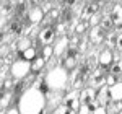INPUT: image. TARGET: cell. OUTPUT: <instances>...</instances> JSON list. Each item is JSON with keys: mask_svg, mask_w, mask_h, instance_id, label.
<instances>
[{"mask_svg": "<svg viewBox=\"0 0 122 114\" xmlns=\"http://www.w3.org/2000/svg\"><path fill=\"white\" fill-rule=\"evenodd\" d=\"M88 21H90V25H91V26H99V21H101V18H99V16H98V15H94V16H91V18L88 20Z\"/></svg>", "mask_w": 122, "mask_h": 114, "instance_id": "29", "label": "cell"}, {"mask_svg": "<svg viewBox=\"0 0 122 114\" xmlns=\"http://www.w3.org/2000/svg\"><path fill=\"white\" fill-rule=\"evenodd\" d=\"M68 108L67 106H64V104H59V106H56L54 108V111H52V114H68Z\"/></svg>", "mask_w": 122, "mask_h": 114, "instance_id": "26", "label": "cell"}, {"mask_svg": "<svg viewBox=\"0 0 122 114\" xmlns=\"http://www.w3.org/2000/svg\"><path fill=\"white\" fill-rule=\"evenodd\" d=\"M85 49H86V39H80V42H78V51H80V52H85Z\"/></svg>", "mask_w": 122, "mask_h": 114, "instance_id": "33", "label": "cell"}, {"mask_svg": "<svg viewBox=\"0 0 122 114\" xmlns=\"http://www.w3.org/2000/svg\"><path fill=\"white\" fill-rule=\"evenodd\" d=\"M54 56V47H51V46H44V47L41 49V57L44 59V60H49L51 57Z\"/></svg>", "mask_w": 122, "mask_h": 114, "instance_id": "24", "label": "cell"}, {"mask_svg": "<svg viewBox=\"0 0 122 114\" xmlns=\"http://www.w3.org/2000/svg\"><path fill=\"white\" fill-rule=\"evenodd\" d=\"M47 99L38 88L31 86L28 88L18 99L20 114H41L46 109Z\"/></svg>", "mask_w": 122, "mask_h": 114, "instance_id": "1", "label": "cell"}, {"mask_svg": "<svg viewBox=\"0 0 122 114\" xmlns=\"http://www.w3.org/2000/svg\"><path fill=\"white\" fill-rule=\"evenodd\" d=\"M109 18H111L114 26H119V29L122 28V3H116L114 5V8L109 13Z\"/></svg>", "mask_w": 122, "mask_h": 114, "instance_id": "12", "label": "cell"}, {"mask_svg": "<svg viewBox=\"0 0 122 114\" xmlns=\"http://www.w3.org/2000/svg\"><path fill=\"white\" fill-rule=\"evenodd\" d=\"M96 103H98V106H104V108H107V106L111 104V96H109V86L107 85L101 86L98 90V93H96Z\"/></svg>", "mask_w": 122, "mask_h": 114, "instance_id": "10", "label": "cell"}, {"mask_svg": "<svg viewBox=\"0 0 122 114\" xmlns=\"http://www.w3.org/2000/svg\"><path fill=\"white\" fill-rule=\"evenodd\" d=\"M106 31H104L101 26H94V28H91V31H90V41L93 42V44H101L104 39H106Z\"/></svg>", "mask_w": 122, "mask_h": 114, "instance_id": "13", "label": "cell"}, {"mask_svg": "<svg viewBox=\"0 0 122 114\" xmlns=\"http://www.w3.org/2000/svg\"><path fill=\"white\" fill-rule=\"evenodd\" d=\"M106 78H107L106 68L98 67V68H94L93 72H91V77H90V86L94 88V90H99L101 86L106 85Z\"/></svg>", "mask_w": 122, "mask_h": 114, "instance_id": "5", "label": "cell"}, {"mask_svg": "<svg viewBox=\"0 0 122 114\" xmlns=\"http://www.w3.org/2000/svg\"><path fill=\"white\" fill-rule=\"evenodd\" d=\"M21 31H23V21L20 18L13 20V21L10 23V33H11V34H21Z\"/></svg>", "mask_w": 122, "mask_h": 114, "instance_id": "22", "label": "cell"}, {"mask_svg": "<svg viewBox=\"0 0 122 114\" xmlns=\"http://www.w3.org/2000/svg\"><path fill=\"white\" fill-rule=\"evenodd\" d=\"M56 36H57L56 28L54 26H46V28H42L39 31L38 41H39V44H42V46H51L56 41Z\"/></svg>", "mask_w": 122, "mask_h": 114, "instance_id": "6", "label": "cell"}, {"mask_svg": "<svg viewBox=\"0 0 122 114\" xmlns=\"http://www.w3.org/2000/svg\"><path fill=\"white\" fill-rule=\"evenodd\" d=\"M20 59H23V60H26V62H33L36 57H38V49L34 47V46H31L29 49H26L25 52H21V54H18Z\"/></svg>", "mask_w": 122, "mask_h": 114, "instance_id": "16", "label": "cell"}, {"mask_svg": "<svg viewBox=\"0 0 122 114\" xmlns=\"http://www.w3.org/2000/svg\"><path fill=\"white\" fill-rule=\"evenodd\" d=\"M44 67H46V60H44L41 56H38L34 60H33V62H31V72L38 73V72H41Z\"/></svg>", "mask_w": 122, "mask_h": 114, "instance_id": "19", "label": "cell"}, {"mask_svg": "<svg viewBox=\"0 0 122 114\" xmlns=\"http://www.w3.org/2000/svg\"><path fill=\"white\" fill-rule=\"evenodd\" d=\"M70 47V39L67 38V36H60V38L56 41V44H54V56H65L67 49Z\"/></svg>", "mask_w": 122, "mask_h": 114, "instance_id": "11", "label": "cell"}, {"mask_svg": "<svg viewBox=\"0 0 122 114\" xmlns=\"http://www.w3.org/2000/svg\"><path fill=\"white\" fill-rule=\"evenodd\" d=\"M117 82H119V80H117V78H116L114 75L107 73V78H106V85H107V86H114L116 83H117Z\"/></svg>", "mask_w": 122, "mask_h": 114, "instance_id": "28", "label": "cell"}, {"mask_svg": "<svg viewBox=\"0 0 122 114\" xmlns=\"http://www.w3.org/2000/svg\"><path fill=\"white\" fill-rule=\"evenodd\" d=\"M117 114H122V111H121V113H117Z\"/></svg>", "mask_w": 122, "mask_h": 114, "instance_id": "35", "label": "cell"}, {"mask_svg": "<svg viewBox=\"0 0 122 114\" xmlns=\"http://www.w3.org/2000/svg\"><path fill=\"white\" fill-rule=\"evenodd\" d=\"M117 51H122V29H119V34H117Z\"/></svg>", "mask_w": 122, "mask_h": 114, "instance_id": "32", "label": "cell"}, {"mask_svg": "<svg viewBox=\"0 0 122 114\" xmlns=\"http://www.w3.org/2000/svg\"><path fill=\"white\" fill-rule=\"evenodd\" d=\"M76 114H91V111H90L88 106H80V109H78V113H76Z\"/></svg>", "mask_w": 122, "mask_h": 114, "instance_id": "34", "label": "cell"}, {"mask_svg": "<svg viewBox=\"0 0 122 114\" xmlns=\"http://www.w3.org/2000/svg\"><path fill=\"white\" fill-rule=\"evenodd\" d=\"M96 93H98V91H96L94 88H91V86L81 90V93H80V103H81V106L98 104V103H96Z\"/></svg>", "mask_w": 122, "mask_h": 114, "instance_id": "8", "label": "cell"}, {"mask_svg": "<svg viewBox=\"0 0 122 114\" xmlns=\"http://www.w3.org/2000/svg\"><path fill=\"white\" fill-rule=\"evenodd\" d=\"M11 95H13L11 91H5L3 95L0 96V113L8 109L7 106H8V104H10V101H11V99H10V98H11Z\"/></svg>", "mask_w": 122, "mask_h": 114, "instance_id": "21", "label": "cell"}, {"mask_svg": "<svg viewBox=\"0 0 122 114\" xmlns=\"http://www.w3.org/2000/svg\"><path fill=\"white\" fill-rule=\"evenodd\" d=\"M109 73L114 75L119 82H122V59L119 60H116L112 65H111V70H109Z\"/></svg>", "mask_w": 122, "mask_h": 114, "instance_id": "17", "label": "cell"}, {"mask_svg": "<svg viewBox=\"0 0 122 114\" xmlns=\"http://www.w3.org/2000/svg\"><path fill=\"white\" fill-rule=\"evenodd\" d=\"M91 114H109V113H107V108H104V106H96V109H94Z\"/></svg>", "mask_w": 122, "mask_h": 114, "instance_id": "30", "label": "cell"}, {"mask_svg": "<svg viewBox=\"0 0 122 114\" xmlns=\"http://www.w3.org/2000/svg\"><path fill=\"white\" fill-rule=\"evenodd\" d=\"M5 114H20V109H18V106H10L8 109L5 111Z\"/></svg>", "mask_w": 122, "mask_h": 114, "instance_id": "31", "label": "cell"}, {"mask_svg": "<svg viewBox=\"0 0 122 114\" xmlns=\"http://www.w3.org/2000/svg\"><path fill=\"white\" fill-rule=\"evenodd\" d=\"M10 73L15 80H23L31 73V62H26L23 59H16L10 65Z\"/></svg>", "mask_w": 122, "mask_h": 114, "instance_id": "3", "label": "cell"}, {"mask_svg": "<svg viewBox=\"0 0 122 114\" xmlns=\"http://www.w3.org/2000/svg\"><path fill=\"white\" fill-rule=\"evenodd\" d=\"M85 29H86V23H85V21L76 23V25H75V34H81Z\"/></svg>", "mask_w": 122, "mask_h": 114, "instance_id": "27", "label": "cell"}, {"mask_svg": "<svg viewBox=\"0 0 122 114\" xmlns=\"http://www.w3.org/2000/svg\"><path fill=\"white\" fill-rule=\"evenodd\" d=\"M99 26L104 29V31H107V29H111L114 26L112 21H111V18H109V15L107 16H104V18H101V21H99Z\"/></svg>", "mask_w": 122, "mask_h": 114, "instance_id": "25", "label": "cell"}, {"mask_svg": "<svg viewBox=\"0 0 122 114\" xmlns=\"http://www.w3.org/2000/svg\"><path fill=\"white\" fill-rule=\"evenodd\" d=\"M76 59H78V57H73V56L65 54L64 59H62V67L65 68L67 72H68V70H72V68H75V67H76Z\"/></svg>", "mask_w": 122, "mask_h": 114, "instance_id": "18", "label": "cell"}, {"mask_svg": "<svg viewBox=\"0 0 122 114\" xmlns=\"http://www.w3.org/2000/svg\"><path fill=\"white\" fill-rule=\"evenodd\" d=\"M25 20H28L29 23H33V25H38V23H41L44 20V11L41 10V7H38L34 3L31 8H28L26 15H25Z\"/></svg>", "mask_w": 122, "mask_h": 114, "instance_id": "7", "label": "cell"}, {"mask_svg": "<svg viewBox=\"0 0 122 114\" xmlns=\"http://www.w3.org/2000/svg\"><path fill=\"white\" fill-rule=\"evenodd\" d=\"M98 7H99V3H86L85 5V8L81 10V16L83 18H91V16H94V15H98Z\"/></svg>", "mask_w": 122, "mask_h": 114, "instance_id": "15", "label": "cell"}, {"mask_svg": "<svg viewBox=\"0 0 122 114\" xmlns=\"http://www.w3.org/2000/svg\"><path fill=\"white\" fill-rule=\"evenodd\" d=\"M117 34H119V31H111L107 36H106V44L109 46V47H117Z\"/></svg>", "mask_w": 122, "mask_h": 114, "instance_id": "23", "label": "cell"}, {"mask_svg": "<svg viewBox=\"0 0 122 114\" xmlns=\"http://www.w3.org/2000/svg\"><path fill=\"white\" fill-rule=\"evenodd\" d=\"M31 47V41H29L28 36H25V38H20L18 41H16V51H18V54H21V52H25L26 49Z\"/></svg>", "mask_w": 122, "mask_h": 114, "instance_id": "20", "label": "cell"}, {"mask_svg": "<svg viewBox=\"0 0 122 114\" xmlns=\"http://www.w3.org/2000/svg\"><path fill=\"white\" fill-rule=\"evenodd\" d=\"M111 101H122V82H117L114 86H109Z\"/></svg>", "mask_w": 122, "mask_h": 114, "instance_id": "14", "label": "cell"}, {"mask_svg": "<svg viewBox=\"0 0 122 114\" xmlns=\"http://www.w3.org/2000/svg\"><path fill=\"white\" fill-rule=\"evenodd\" d=\"M114 64V54L111 49H103L99 54H98V65L101 68H107Z\"/></svg>", "mask_w": 122, "mask_h": 114, "instance_id": "9", "label": "cell"}, {"mask_svg": "<svg viewBox=\"0 0 122 114\" xmlns=\"http://www.w3.org/2000/svg\"><path fill=\"white\" fill-rule=\"evenodd\" d=\"M62 104L67 106L70 111H75V113H78V109H80V106H81V103H80V93H78V90H72V91L65 93V95H64V98H62Z\"/></svg>", "mask_w": 122, "mask_h": 114, "instance_id": "4", "label": "cell"}, {"mask_svg": "<svg viewBox=\"0 0 122 114\" xmlns=\"http://www.w3.org/2000/svg\"><path fill=\"white\" fill-rule=\"evenodd\" d=\"M44 78H46V83L51 88V91L59 93V91H62L67 86L68 80H70V75H68V72L62 65H56V67L49 68V72L46 73Z\"/></svg>", "mask_w": 122, "mask_h": 114, "instance_id": "2", "label": "cell"}]
</instances>
